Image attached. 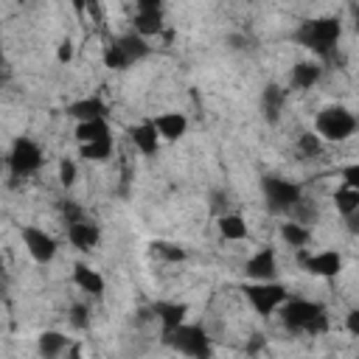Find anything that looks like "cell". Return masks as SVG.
I'll list each match as a JSON object with an SVG mask.
<instances>
[{"mask_svg":"<svg viewBox=\"0 0 359 359\" xmlns=\"http://www.w3.org/2000/svg\"><path fill=\"white\" fill-rule=\"evenodd\" d=\"M345 328H348L353 337H359V309H351V312H348V317H345Z\"/></svg>","mask_w":359,"mask_h":359,"instance_id":"cell-35","label":"cell"},{"mask_svg":"<svg viewBox=\"0 0 359 359\" xmlns=\"http://www.w3.org/2000/svg\"><path fill=\"white\" fill-rule=\"evenodd\" d=\"M76 174H79V168H76V163H73L71 157H65V160L59 163V183H62L65 189H71V186L76 183Z\"/></svg>","mask_w":359,"mask_h":359,"instance_id":"cell-29","label":"cell"},{"mask_svg":"<svg viewBox=\"0 0 359 359\" xmlns=\"http://www.w3.org/2000/svg\"><path fill=\"white\" fill-rule=\"evenodd\" d=\"M264 194H267V205L270 211L275 214H292V208L303 200V191L300 186L289 183V180H281V177H264Z\"/></svg>","mask_w":359,"mask_h":359,"instance_id":"cell-5","label":"cell"},{"mask_svg":"<svg viewBox=\"0 0 359 359\" xmlns=\"http://www.w3.org/2000/svg\"><path fill=\"white\" fill-rule=\"evenodd\" d=\"M214 203H211V208H214V214H219L222 217V208H228V194L225 191H214V197H211Z\"/></svg>","mask_w":359,"mask_h":359,"instance_id":"cell-36","label":"cell"},{"mask_svg":"<svg viewBox=\"0 0 359 359\" xmlns=\"http://www.w3.org/2000/svg\"><path fill=\"white\" fill-rule=\"evenodd\" d=\"M219 233L230 242H242L247 236V222L239 214H222L219 217Z\"/></svg>","mask_w":359,"mask_h":359,"instance_id":"cell-23","label":"cell"},{"mask_svg":"<svg viewBox=\"0 0 359 359\" xmlns=\"http://www.w3.org/2000/svg\"><path fill=\"white\" fill-rule=\"evenodd\" d=\"M154 126H157L160 138H166V140H177V138H183V135H186L189 121H186V115H183V112H166V115H160V118L154 121Z\"/></svg>","mask_w":359,"mask_h":359,"instance_id":"cell-16","label":"cell"},{"mask_svg":"<svg viewBox=\"0 0 359 359\" xmlns=\"http://www.w3.org/2000/svg\"><path fill=\"white\" fill-rule=\"evenodd\" d=\"M57 59H59L62 65H68V62L73 59V43H71V40H65V43H59V51H57Z\"/></svg>","mask_w":359,"mask_h":359,"instance_id":"cell-34","label":"cell"},{"mask_svg":"<svg viewBox=\"0 0 359 359\" xmlns=\"http://www.w3.org/2000/svg\"><path fill=\"white\" fill-rule=\"evenodd\" d=\"M110 154H112V138L82 146V157H85V160H96V163H98V160H107Z\"/></svg>","mask_w":359,"mask_h":359,"instance_id":"cell-27","label":"cell"},{"mask_svg":"<svg viewBox=\"0 0 359 359\" xmlns=\"http://www.w3.org/2000/svg\"><path fill=\"white\" fill-rule=\"evenodd\" d=\"M40 166H43V152H40V146H37L31 138H17L15 146H12V152H9V171H12V177H15V180L29 177V174H34Z\"/></svg>","mask_w":359,"mask_h":359,"instance_id":"cell-6","label":"cell"},{"mask_svg":"<svg viewBox=\"0 0 359 359\" xmlns=\"http://www.w3.org/2000/svg\"><path fill=\"white\" fill-rule=\"evenodd\" d=\"M104 65L112 68V71H126V68L132 65V59L124 54V48H121L118 43H110V45L104 48Z\"/></svg>","mask_w":359,"mask_h":359,"instance_id":"cell-26","label":"cell"},{"mask_svg":"<svg viewBox=\"0 0 359 359\" xmlns=\"http://www.w3.org/2000/svg\"><path fill=\"white\" fill-rule=\"evenodd\" d=\"M356 129V118L345 107H325L317 115V135L325 140H345Z\"/></svg>","mask_w":359,"mask_h":359,"instance_id":"cell-4","label":"cell"},{"mask_svg":"<svg viewBox=\"0 0 359 359\" xmlns=\"http://www.w3.org/2000/svg\"><path fill=\"white\" fill-rule=\"evenodd\" d=\"M334 205H337V211H339L342 217H351L353 211H359V191L342 186V189L334 194Z\"/></svg>","mask_w":359,"mask_h":359,"instance_id":"cell-25","label":"cell"},{"mask_svg":"<svg viewBox=\"0 0 359 359\" xmlns=\"http://www.w3.org/2000/svg\"><path fill=\"white\" fill-rule=\"evenodd\" d=\"M298 146H300V152H303V154L314 157V154L320 152V135H314V132H303Z\"/></svg>","mask_w":359,"mask_h":359,"instance_id":"cell-30","label":"cell"},{"mask_svg":"<svg viewBox=\"0 0 359 359\" xmlns=\"http://www.w3.org/2000/svg\"><path fill=\"white\" fill-rule=\"evenodd\" d=\"M342 180H345V189L359 191V163H351L342 168Z\"/></svg>","mask_w":359,"mask_h":359,"instance_id":"cell-31","label":"cell"},{"mask_svg":"<svg viewBox=\"0 0 359 359\" xmlns=\"http://www.w3.org/2000/svg\"><path fill=\"white\" fill-rule=\"evenodd\" d=\"M163 31V3L160 0H138V15H135V34L143 40Z\"/></svg>","mask_w":359,"mask_h":359,"instance_id":"cell-8","label":"cell"},{"mask_svg":"<svg viewBox=\"0 0 359 359\" xmlns=\"http://www.w3.org/2000/svg\"><path fill=\"white\" fill-rule=\"evenodd\" d=\"M68 359H82V345H79V342H73V345H71V353H68Z\"/></svg>","mask_w":359,"mask_h":359,"instance_id":"cell-38","label":"cell"},{"mask_svg":"<svg viewBox=\"0 0 359 359\" xmlns=\"http://www.w3.org/2000/svg\"><path fill=\"white\" fill-rule=\"evenodd\" d=\"M129 140L149 157V154H154L157 152V143H160V132H157V126H154V121H146V124H138V126H132L129 129Z\"/></svg>","mask_w":359,"mask_h":359,"instance_id":"cell-12","label":"cell"},{"mask_svg":"<svg viewBox=\"0 0 359 359\" xmlns=\"http://www.w3.org/2000/svg\"><path fill=\"white\" fill-rule=\"evenodd\" d=\"M320 73H323V68L317 62H300V65L292 68V85L300 87V90L314 87L320 82Z\"/></svg>","mask_w":359,"mask_h":359,"instance_id":"cell-20","label":"cell"},{"mask_svg":"<svg viewBox=\"0 0 359 359\" xmlns=\"http://www.w3.org/2000/svg\"><path fill=\"white\" fill-rule=\"evenodd\" d=\"M73 284L82 292H90V295H101L104 292V278L96 270H90L87 264H76L73 267Z\"/></svg>","mask_w":359,"mask_h":359,"instance_id":"cell-19","label":"cell"},{"mask_svg":"<svg viewBox=\"0 0 359 359\" xmlns=\"http://www.w3.org/2000/svg\"><path fill=\"white\" fill-rule=\"evenodd\" d=\"M281 320L289 331H306V334H323L328 328V317L320 303L312 300H286L281 309Z\"/></svg>","mask_w":359,"mask_h":359,"instance_id":"cell-2","label":"cell"},{"mask_svg":"<svg viewBox=\"0 0 359 359\" xmlns=\"http://www.w3.org/2000/svg\"><path fill=\"white\" fill-rule=\"evenodd\" d=\"M281 239H284L286 244H292V247H303V244H309L312 233L306 230V225H298V222H286V225L281 228Z\"/></svg>","mask_w":359,"mask_h":359,"instance_id":"cell-24","label":"cell"},{"mask_svg":"<svg viewBox=\"0 0 359 359\" xmlns=\"http://www.w3.org/2000/svg\"><path fill=\"white\" fill-rule=\"evenodd\" d=\"M23 244H26V250L31 253V258L37 261V264H48V261H54V256H57V239L54 236H48L45 230H40V228H23Z\"/></svg>","mask_w":359,"mask_h":359,"instance_id":"cell-9","label":"cell"},{"mask_svg":"<svg viewBox=\"0 0 359 359\" xmlns=\"http://www.w3.org/2000/svg\"><path fill=\"white\" fill-rule=\"evenodd\" d=\"M152 247H154V253H157L160 258H166V261H171V264H177V261H186V250H183V247H177V244H168V242H154Z\"/></svg>","mask_w":359,"mask_h":359,"instance_id":"cell-28","label":"cell"},{"mask_svg":"<svg viewBox=\"0 0 359 359\" xmlns=\"http://www.w3.org/2000/svg\"><path fill=\"white\" fill-rule=\"evenodd\" d=\"M71 323H73L76 328H87V323H90V314H87V309H85L82 303H76V306L71 309Z\"/></svg>","mask_w":359,"mask_h":359,"instance_id":"cell-33","label":"cell"},{"mask_svg":"<svg viewBox=\"0 0 359 359\" xmlns=\"http://www.w3.org/2000/svg\"><path fill=\"white\" fill-rule=\"evenodd\" d=\"M107 138H112V135H110V124H107V118L85 121V124H79V126H76V140H79L82 146H87V143H98V140H107Z\"/></svg>","mask_w":359,"mask_h":359,"instance_id":"cell-18","label":"cell"},{"mask_svg":"<svg viewBox=\"0 0 359 359\" xmlns=\"http://www.w3.org/2000/svg\"><path fill=\"white\" fill-rule=\"evenodd\" d=\"M345 228L351 236H359V211H353L351 217H345Z\"/></svg>","mask_w":359,"mask_h":359,"instance_id":"cell-37","label":"cell"},{"mask_svg":"<svg viewBox=\"0 0 359 359\" xmlns=\"http://www.w3.org/2000/svg\"><path fill=\"white\" fill-rule=\"evenodd\" d=\"M37 348H40V356L43 359H59L62 351L71 348V342H68V337L62 331H43Z\"/></svg>","mask_w":359,"mask_h":359,"instance_id":"cell-17","label":"cell"},{"mask_svg":"<svg viewBox=\"0 0 359 359\" xmlns=\"http://www.w3.org/2000/svg\"><path fill=\"white\" fill-rule=\"evenodd\" d=\"M339 34H342L339 20H334V17H320V20H306V23L298 29L295 40H298L303 48L314 51L317 57H331V51H334V45H337Z\"/></svg>","mask_w":359,"mask_h":359,"instance_id":"cell-1","label":"cell"},{"mask_svg":"<svg viewBox=\"0 0 359 359\" xmlns=\"http://www.w3.org/2000/svg\"><path fill=\"white\" fill-rule=\"evenodd\" d=\"M186 312H189V309H186L183 303H157V306H154V314L160 317L166 334L177 331L180 325H186Z\"/></svg>","mask_w":359,"mask_h":359,"instance_id":"cell-15","label":"cell"},{"mask_svg":"<svg viewBox=\"0 0 359 359\" xmlns=\"http://www.w3.org/2000/svg\"><path fill=\"white\" fill-rule=\"evenodd\" d=\"M275 272H278V264H275V250H272V247H267V250L256 253V256L247 261V275H250L256 284H267V281H272V278H275Z\"/></svg>","mask_w":359,"mask_h":359,"instance_id":"cell-11","label":"cell"},{"mask_svg":"<svg viewBox=\"0 0 359 359\" xmlns=\"http://www.w3.org/2000/svg\"><path fill=\"white\" fill-rule=\"evenodd\" d=\"M68 115H73L79 124L85 121H98V118H107V104L101 98H82V101H73L68 107Z\"/></svg>","mask_w":359,"mask_h":359,"instance_id":"cell-14","label":"cell"},{"mask_svg":"<svg viewBox=\"0 0 359 359\" xmlns=\"http://www.w3.org/2000/svg\"><path fill=\"white\" fill-rule=\"evenodd\" d=\"M68 239H71V244L73 247H79V250H93L96 244H98V239H101V233H98V225H93V222H79V225H68Z\"/></svg>","mask_w":359,"mask_h":359,"instance_id":"cell-13","label":"cell"},{"mask_svg":"<svg viewBox=\"0 0 359 359\" xmlns=\"http://www.w3.org/2000/svg\"><path fill=\"white\" fill-rule=\"evenodd\" d=\"M244 295L250 300V306L261 314V317H270L281 303H286V289L275 281H267V284H247L244 286Z\"/></svg>","mask_w":359,"mask_h":359,"instance_id":"cell-7","label":"cell"},{"mask_svg":"<svg viewBox=\"0 0 359 359\" xmlns=\"http://www.w3.org/2000/svg\"><path fill=\"white\" fill-rule=\"evenodd\" d=\"M300 264H303V270L306 272H312V275H317V278H334L339 270H342V258H339V253H334V250H325V253H314V256H300Z\"/></svg>","mask_w":359,"mask_h":359,"instance_id":"cell-10","label":"cell"},{"mask_svg":"<svg viewBox=\"0 0 359 359\" xmlns=\"http://www.w3.org/2000/svg\"><path fill=\"white\" fill-rule=\"evenodd\" d=\"M62 214H65V222H68V225H79V222H85V214H82V208H79L76 203H65Z\"/></svg>","mask_w":359,"mask_h":359,"instance_id":"cell-32","label":"cell"},{"mask_svg":"<svg viewBox=\"0 0 359 359\" xmlns=\"http://www.w3.org/2000/svg\"><path fill=\"white\" fill-rule=\"evenodd\" d=\"M166 342L191 359H211V339L200 325H180L177 331L166 334Z\"/></svg>","mask_w":359,"mask_h":359,"instance_id":"cell-3","label":"cell"},{"mask_svg":"<svg viewBox=\"0 0 359 359\" xmlns=\"http://www.w3.org/2000/svg\"><path fill=\"white\" fill-rule=\"evenodd\" d=\"M281 104H284V90H281L278 85H267V87H264V98H261V107H264V118H267L270 124L278 121Z\"/></svg>","mask_w":359,"mask_h":359,"instance_id":"cell-22","label":"cell"},{"mask_svg":"<svg viewBox=\"0 0 359 359\" xmlns=\"http://www.w3.org/2000/svg\"><path fill=\"white\" fill-rule=\"evenodd\" d=\"M356 31H359V15H356Z\"/></svg>","mask_w":359,"mask_h":359,"instance_id":"cell-39","label":"cell"},{"mask_svg":"<svg viewBox=\"0 0 359 359\" xmlns=\"http://www.w3.org/2000/svg\"><path fill=\"white\" fill-rule=\"evenodd\" d=\"M121 48H124V54L132 59V62H138V59H146L149 54H152V45L140 37V34H124V37H118L115 40Z\"/></svg>","mask_w":359,"mask_h":359,"instance_id":"cell-21","label":"cell"}]
</instances>
